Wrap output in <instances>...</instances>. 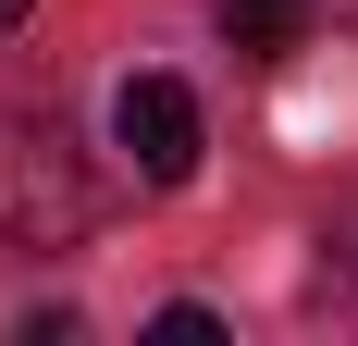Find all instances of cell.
Masks as SVG:
<instances>
[{"mask_svg": "<svg viewBox=\"0 0 358 346\" xmlns=\"http://www.w3.org/2000/svg\"><path fill=\"white\" fill-rule=\"evenodd\" d=\"M0 235H25V247H74L87 235V173H74L62 124H13L0 137Z\"/></svg>", "mask_w": 358, "mask_h": 346, "instance_id": "1", "label": "cell"}, {"mask_svg": "<svg viewBox=\"0 0 358 346\" xmlns=\"http://www.w3.org/2000/svg\"><path fill=\"white\" fill-rule=\"evenodd\" d=\"M111 137L148 186H185L198 173V87L185 74H124V99H111Z\"/></svg>", "mask_w": 358, "mask_h": 346, "instance_id": "2", "label": "cell"}, {"mask_svg": "<svg viewBox=\"0 0 358 346\" xmlns=\"http://www.w3.org/2000/svg\"><path fill=\"white\" fill-rule=\"evenodd\" d=\"M222 37L235 50H296L309 37V0H222Z\"/></svg>", "mask_w": 358, "mask_h": 346, "instance_id": "3", "label": "cell"}, {"mask_svg": "<svg viewBox=\"0 0 358 346\" xmlns=\"http://www.w3.org/2000/svg\"><path fill=\"white\" fill-rule=\"evenodd\" d=\"M25 13H37V0H0V37H13V25H25Z\"/></svg>", "mask_w": 358, "mask_h": 346, "instance_id": "4", "label": "cell"}]
</instances>
